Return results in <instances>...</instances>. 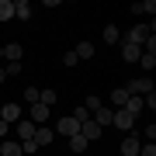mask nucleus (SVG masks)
I'll list each match as a JSON object with an SVG mask.
<instances>
[{
  "mask_svg": "<svg viewBox=\"0 0 156 156\" xmlns=\"http://www.w3.org/2000/svg\"><path fill=\"white\" fill-rule=\"evenodd\" d=\"M52 132H56V135H62V139H73V135H80V122H76V118H59V122L56 125H52Z\"/></svg>",
  "mask_w": 156,
  "mask_h": 156,
  "instance_id": "obj_1",
  "label": "nucleus"
},
{
  "mask_svg": "<svg viewBox=\"0 0 156 156\" xmlns=\"http://www.w3.org/2000/svg\"><path fill=\"white\" fill-rule=\"evenodd\" d=\"M135 122H139V118H132L125 108H115V115H111V125L118 128V132H132V128H135Z\"/></svg>",
  "mask_w": 156,
  "mask_h": 156,
  "instance_id": "obj_2",
  "label": "nucleus"
},
{
  "mask_svg": "<svg viewBox=\"0 0 156 156\" xmlns=\"http://www.w3.org/2000/svg\"><path fill=\"white\" fill-rule=\"evenodd\" d=\"M125 90H128V94H135V97H149V94H156L149 76H135V80H132V83H128Z\"/></svg>",
  "mask_w": 156,
  "mask_h": 156,
  "instance_id": "obj_3",
  "label": "nucleus"
},
{
  "mask_svg": "<svg viewBox=\"0 0 156 156\" xmlns=\"http://www.w3.org/2000/svg\"><path fill=\"white\" fill-rule=\"evenodd\" d=\"M149 35H153V28H149V24H135V28L128 31V38H125V42H132V45H139V49H142Z\"/></svg>",
  "mask_w": 156,
  "mask_h": 156,
  "instance_id": "obj_4",
  "label": "nucleus"
},
{
  "mask_svg": "<svg viewBox=\"0 0 156 156\" xmlns=\"http://www.w3.org/2000/svg\"><path fill=\"white\" fill-rule=\"evenodd\" d=\"M0 122H21V104H17V101H7L4 108H0Z\"/></svg>",
  "mask_w": 156,
  "mask_h": 156,
  "instance_id": "obj_5",
  "label": "nucleus"
},
{
  "mask_svg": "<svg viewBox=\"0 0 156 156\" xmlns=\"http://www.w3.org/2000/svg\"><path fill=\"white\" fill-rule=\"evenodd\" d=\"M80 135H83L87 142H97L101 135H104V128H101V125L94 122V118H90V122H83V125H80Z\"/></svg>",
  "mask_w": 156,
  "mask_h": 156,
  "instance_id": "obj_6",
  "label": "nucleus"
},
{
  "mask_svg": "<svg viewBox=\"0 0 156 156\" xmlns=\"http://www.w3.org/2000/svg\"><path fill=\"white\" fill-rule=\"evenodd\" d=\"M21 56H24V45L21 42H7L4 45V59L7 62H21Z\"/></svg>",
  "mask_w": 156,
  "mask_h": 156,
  "instance_id": "obj_7",
  "label": "nucleus"
},
{
  "mask_svg": "<svg viewBox=\"0 0 156 156\" xmlns=\"http://www.w3.org/2000/svg\"><path fill=\"white\" fill-rule=\"evenodd\" d=\"M139 135H125L122 139V156H139Z\"/></svg>",
  "mask_w": 156,
  "mask_h": 156,
  "instance_id": "obj_8",
  "label": "nucleus"
},
{
  "mask_svg": "<svg viewBox=\"0 0 156 156\" xmlns=\"http://www.w3.org/2000/svg\"><path fill=\"white\" fill-rule=\"evenodd\" d=\"M31 4H28V0H14V17H17V21H31Z\"/></svg>",
  "mask_w": 156,
  "mask_h": 156,
  "instance_id": "obj_9",
  "label": "nucleus"
},
{
  "mask_svg": "<svg viewBox=\"0 0 156 156\" xmlns=\"http://www.w3.org/2000/svg\"><path fill=\"white\" fill-rule=\"evenodd\" d=\"M52 139H56V132H52L49 125H38V128H35V142H38V146H52Z\"/></svg>",
  "mask_w": 156,
  "mask_h": 156,
  "instance_id": "obj_10",
  "label": "nucleus"
},
{
  "mask_svg": "<svg viewBox=\"0 0 156 156\" xmlns=\"http://www.w3.org/2000/svg\"><path fill=\"white\" fill-rule=\"evenodd\" d=\"M49 115H52V108H45V104H31V118H28V122L42 125V122H49Z\"/></svg>",
  "mask_w": 156,
  "mask_h": 156,
  "instance_id": "obj_11",
  "label": "nucleus"
},
{
  "mask_svg": "<svg viewBox=\"0 0 156 156\" xmlns=\"http://www.w3.org/2000/svg\"><path fill=\"white\" fill-rule=\"evenodd\" d=\"M125 101H128V90L125 87H118V90H111V97H108V108H125Z\"/></svg>",
  "mask_w": 156,
  "mask_h": 156,
  "instance_id": "obj_12",
  "label": "nucleus"
},
{
  "mask_svg": "<svg viewBox=\"0 0 156 156\" xmlns=\"http://www.w3.org/2000/svg\"><path fill=\"white\" fill-rule=\"evenodd\" d=\"M139 56H142L139 45H132V42H125V45H122V59H125V62H139Z\"/></svg>",
  "mask_w": 156,
  "mask_h": 156,
  "instance_id": "obj_13",
  "label": "nucleus"
},
{
  "mask_svg": "<svg viewBox=\"0 0 156 156\" xmlns=\"http://www.w3.org/2000/svg\"><path fill=\"white\" fill-rule=\"evenodd\" d=\"M142 108H146V104H142V97L128 94V101H125V111H128V115H132V118H139V115H142Z\"/></svg>",
  "mask_w": 156,
  "mask_h": 156,
  "instance_id": "obj_14",
  "label": "nucleus"
},
{
  "mask_svg": "<svg viewBox=\"0 0 156 156\" xmlns=\"http://www.w3.org/2000/svg\"><path fill=\"white\" fill-rule=\"evenodd\" d=\"M111 115H115V111H111V108H108V104H101V108H97V111H94V115H90V118H94V122H97L101 128H104V125H111Z\"/></svg>",
  "mask_w": 156,
  "mask_h": 156,
  "instance_id": "obj_15",
  "label": "nucleus"
},
{
  "mask_svg": "<svg viewBox=\"0 0 156 156\" xmlns=\"http://www.w3.org/2000/svg\"><path fill=\"white\" fill-rule=\"evenodd\" d=\"M35 122H17V142H24V139H35Z\"/></svg>",
  "mask_w": 156,
  "mask_h": 156,
  "instance_id": "obj_16",
  "label": "nucleus"
},
{
  "mask_svg": "<svg viewBox=\"0 0 156 156\" xmlns=\"http://www.w3.org/2000/svg\"><path fill=\"white\" fill-rule=\"evenodd\" d=\"M0 156H24V153H21V142L4 139V142H0Z\"/></svg>",
  "mask_w": 156,
  "mask_h": 156,
  "instance_id": "obj_17",
  "label": "nucleus"
},
{
  "mask_svg": "<svg viewBox=\"0 0 156 156\" xmlns=\"http://www.w3.org/2000/svg\"><path fill=\"white\" fill-rule=\"evenodd\" d=\"M132 14H156V0H142V4H132Z\"/></svg>",
  "mask_w": 156,
  "mask_h": 156,
  "instance_id": "obj_18",
  "label": "nucleus"
},
{
  "mask_svg": "<svg viewBox=\"0 0 156 156\" xmlns=\"http://www.w3.org/2000/svg\"><path fill=\"white\" fill-rule=\"evenodd\" d=\"M56 101H59V94H56V90H38V104L52 108V104H56Z\"/></svg>",
  "mask_w": 156,
  "mask_h": 156,
  "instance_id": "obj_19",
  "label": "nucleus"
},
{
  "mask_svg": "<svg viewBox=\"0 0 156 156\" xmlns=\"http://www.w3.org/2000/svg\"><path fill=\"white\" fill-rule=\"evenodd\" d=\"M73 52H76V59H90V56H94V45H90V42H80Z\"/></svg>",
  "mask_w": 156,
  "mask_h": 156,
  "instance_id": "obj_20",
  "label": "nucleus"
},
{
  "mask_svg": "<svg viewBox=\"0 0 156 156\" xmlns=\"http://www.w3.org/2000/svg\"><path fill=\"white\" fill-rule=\"evenodd\" d=\"M118 38H122V35H118L115 24H104V42H108V45H118Z\"/></svg>",
  "mask_w": 156,
  "mask_h": 156,
  "instance_id": "obj_21",
  "label": "nucleus"
},
{
  "mask_svg": "<svg viewBox=\"0 0 156 156\" xmlns=\"http://www.w3.org/2000/svg\"><path fill=\"white\" fill-rule=\"evenodd\" d=\"M14 17V4L11 0H0V21H11Z\"/></svg>",
  "mask_w": 156,
  "mask_h": 156,
  "instance_id": "obj_22",
  "label": "nucleus"
},
{
  "mask_svg": "<svg viewBox=\"0 0 156 156\" xmlns=\"http://www.w3.org/2000/svg\"><path fill=\"white\" fill-rule=\"evenodd\" d=\"M87 146H90V142L83 139V135H73V139H69V149H73V153H83Z\"/></svg>",
  "mask_w": 156,
  "mask_h": 156,
  "instance_id": "obj_23",
  "label": "nucleus"
},
{
  "mask_svg": "<svg viewBox=\"0 0 156 156\" xmlns=\"http://www.w3.org/2000/svg\"><path fill=\"white\" fill-rule=\"evenodd\" d=\"M21 101H24V104H38V87H28L21 94Z\"/></svg>",
  "mask_w": 156,
  "mask_h": 156,
  "instance_id": "obj_24",
  "label": "nucleus"
},
{
  "mask_svg": "<svg viewBox=\"0 0 156 156\" xmlns=\"http://www.w3.org/2000/svg\"><path fill=\"white\" fill-rule=\"evenodd\" d=\"M139 66L142 69H153L156 66V56H153V52H142V56H139Z\"/></svg>",
  "mask_w": 156,
  "mask_h": 156,
  "instance_id": "obj_25",
  "label": "nucleus"
},
{
  "mask_svg": "<svg viewBox=\"0 0 156 156\" xmlns=\"http://www.w3.org/2000/svg\"><path fill=\"white\" fill-rule=\"evenodd\" d=\"M21 153H28V156H38V142H35V139H24V142H21Z\"/></svg>",
  "mask_w": 156,
  "mask_h": 156,
  "instance_id": "obj_26",
  "label": "nucleus"
},
{
  "mask_svg": "<svg viewBox=\"0 0 156 156\" xmlns=\"http://www.w3.org/2000/svg\"><path fill=\"white\" fill-rule=\"evenodd\" d=\"M73 118H76V122L83 125V122H90V111H87L83 104H80V108H73Z\"/></svg>",
  "mask_w": 156,
  "mask_h": 156,
  "instance_id": "obj_27",
  "label": "nucleus"
},
{
  "mask_svg": "<svg viewBox=\"0 0 156 156\" xmlns=\"http://www.w3.org/2000/svg\"><path fill=\"white\" fill-rule=\"evenodd\" d=\"M4 73H7V76H17V73H21V62H7Z\"/></svg>",
  "mask_w": 156,
  "mask_h": 156,
  "instance_id": "obj_28",
  "label": "nucleus"
},
{
  "mask_svg": "<svg viewBox=\"0 0 156 156\" xmlns=\"http://www.w3.org/2000/svg\"><path fill=\"white\" fill-rule=\"evenodd\" d=\"M139 156H156V146H153V142H146V146H139Z\"/></svg>",
  "mask_w": 156,
  "mask_h": 156,
  "instance_id": "obj_29",
  "label": "nucleus"
},
{
  "mask_svg": "<svg viewBox=\"0 0 156 156\" xmlns=\"http://www.w3.org/2000/svg\"><path fill=\"white\" fill-rule=\"evenodd\" d=\"M76 62H80L76 52H66V56H62V66H76Z\"/></svg>",
  "mask_w": 156,
  "mask_h": 156,
  "instance_id": "obj_30",
  "label": "nucleus"
},
{
  "mask_svg": "<svg viewBox=\"0 0 156 156\" xmlns=\"http://www.w3.org/2000/svg\"><path fill=\"white\" fill-rule=\"evenodd\" d=\"M142 139H146V142H153V139H156V125H146V132H142Z\"/></svg>",
  "mask_w": 156,
  "mask_h": 156,
  "instance_id": "obj_31",
  "label": "nucleus"
},
{
  "mask_svg": "<svg viewBox=\"0 0 156 156\" xmlns=\"http://www.w3.org/2000/svg\"><path fill=\"white\" fill-rule=\"evenodd\" d=\"M7 132H11V125H7V122H0V139H7Z\"/></svg>",
  "mask_w": 156,
  "mask_h": 156,
  "instance_id": "obj_32",
  "label": "nucleus"
},
{
  "mask_svg": "<svg viewBox=\"0 0 156 156\" xmlns=\"http://www.w3.org/2000/svg\"><path fill=\"white\" fill-rule=\"evenodd\" d=\"M4 80H7V73H4V66H0V83H4Z\"/></svg>",
  "mask_w": 156,
  "mask_h": 156,
  "instance_id": "obj_33",
  "label": "nucleus"
},
{
  "mask_svg": "<svg viewBox=\"0 0 156 156\" xmlns=\"http://www.w3.org/2000/svg\"><path fill=\"white\" fill-rule=\"evenodd\" d=\"M0 59H4V45H0Z\"/></svg>",
  "mask_w": 156,
  "mask_h": 156,
  "instance_id": "obj_34",
  "label": "nucleus"
},
{
  "mask_svg": "<svg viewBox=\"0 0 156 156\" xmlns=\"http://www.w3.org/2000/svg\"><path fill=\"white\" fill-rule=\"evenodd\" d=\"M38 156H45V153H38Z\"/></svg>",
  "mask_w": 156,
  "mask_h": 156,
  "instance_id": "obj_35",
  "label": "nucleus"
}]
</instances>
